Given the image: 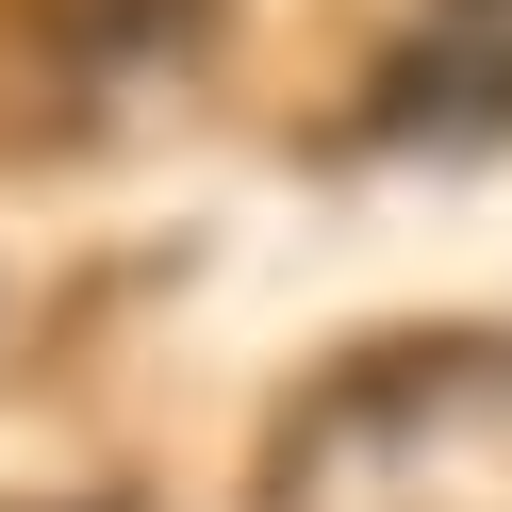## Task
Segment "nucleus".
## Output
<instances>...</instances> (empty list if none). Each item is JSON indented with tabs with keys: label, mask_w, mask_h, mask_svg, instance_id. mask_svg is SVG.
<instances>
[{
	"label": "nucleus",
	"mask_w": 512,
	"mask_h": 512,
	"mask_svg": "<svg viewBox=\"0 0 512 512\" xmlns=\"http://www.w3.org/2000/svg\"><path fill=\"white\" fill-rule=\"evenodd\" d=\"M34 512H100V496H34Z\"/></svg>",
	"instance_id": "nucleus-3"
},
{
	"label": "nucleus",
	"mask_w": 512,
	"mask_h": 512,
	"mask_svg": "<svg viewBox=\"0 0 512 512\" xmlns=\"http://www.w3.org/2000/svg\"><path fill=\"white\" fill-rule=\"evenodd\" d=\"M265 512H512V331L347 347L281 413Z\"/></svg>",
	"instance_id": "nucleus-1"
},
{
	"label": "nucleus",
	"mask_w": 512,
	"mask_h": 512,
	"mask_svg": "<svg viewBox=\"0 0 512 512\" xmlns=\"http://www.w3.org/2000/svg\"><path fill=\"white\" fill-rule=\"evenodd\" d=\"M380 133H446V149L512 133V0H446L430 34L380 67Z\"/></svg>",
	"instance_id": "nucleus-2"
}]
</instances>
